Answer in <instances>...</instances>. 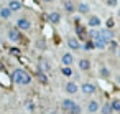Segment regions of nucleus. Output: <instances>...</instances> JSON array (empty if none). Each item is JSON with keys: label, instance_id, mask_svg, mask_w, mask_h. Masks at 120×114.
Here are the masks:
<instances>
[{"label": "nucleus", "instance_id": "1", "mask_svg": "<svg viewBox=\"0 0 120 114\" xmlns=\"http://www.w3.org/2000/svg\"><path fill=\"white\" fill-rule=\"evenodd\" d=\"M12 79H13L15 84H20V86H26V84L31 83V76H30V73L25 71V69H22V68L13 69V73H12Z\"/></svg>", "mask_w": 120, "mask_h": 114}, {"label": "nucleus", "instance_id": "2", "mask_svg": "<svg viewBox=\"0 0 120 114\" xmlns=\"http://www.w3.org/2000/svg\"><path fill=\"white\" fill-rule=\"evenodd\" d=\"M17 30H20V32H28L30 28H31V22L28 20V18H25V17H22V18H18L17 20V27H15Z\"/></svg>", "mask_w": 120, "mask_h": 114}, {"label": "nucleus", "instance_id": "3", "mask_svg": "<svg viewBox=\"0 0 120 114\" xmlns=\"http://www.w3.org/2000/svg\"><path fill=\"white\" fill-rule=\"evenodd\" d=\"M7 37H8V40L13 41V43H18V41L22 40V33H20V30H17V28H10V30L7 32Z\"/></svg>", "mask_w": 120, "mask_h": 114}, {"label": "nucleus", "instance_id": "4", "mask_svg": "<svg viewBox=\"0 0 120 114\" xmlns=\"http://www.w3.org/2000/svg\"><path fill=\"white\" fill-rule=\"evenodd\" d=\"M76 104H77V102H76V101H72V99H64V101L61 102V107H63V111H64L66 114H69V111H71Z\"/></svg>", "mask_w": 120, "mask_h": 114}, {"label": "nucleus", "instance_id": "5", "mask_svg": "<svg viewBox=\"0 0 120 114\" xmlns=\"http://www.w3.org/2000/svg\"><path fill=\"white\" fill-rule=\"evenodd\" d=\"M81 91H82L84 94H94V93H95V86H94L92 83H82Z\"/></svg>", "mask_w": 120, "mask_h": 114}, {"label": "nucleus", "instance_id": "6", "mask_svg": "<svg viewBox=\"0 0 120 114\" xmlns=\"http://www.w3.org/2000/svg\"><path fill=\"white\" fill-rule=\"evenodd\" d=\"M61 63H63L64 66H71V65L74 63V56H72V53H64V55L61 56Z\"/></svg>", "mask_w": 120, "mask_h": 114}, {"label": "nucleus", "instance_id": "7", "mask_svg": "<svg viewBox=\"0 0 120 114\" xmlns=\"http://www.w3.org/2000/svg\"><path fill=\"white\" fill-rule=\"evenodd\" d=\"M8 10L12 13L22 10V2H20V0H10V2H8Z\"/></svg>", "mask_w": 120, "mask_h": 114}, {"label": "nucleus", "instance_id": "8", "mask_svg": "<svg viewBox=\"0 0 120 114\" xmlns=\"http://www.w3.org/2000/svg\"><path fill=\"white\" fill-rule=\"evenodd\" d=\"M100 23H102V22H100V18H99L97 15H92V17L89 18V22H87V25H89L90 28H99Z\"/></svg>", "mask_w": 120, "mask_h": 114}, {"label": "nucleus", "instance_id": "9", "mask_svg": "<svg viewBox=\"0 0 120 114\" xmlns=\"http://www.w3.org/2000/svg\"><path fill=\"white\" fill-rule=\"evenodd\" d=\"M99 32H100V37H102V38L105 40V43L109 45V43L112 41V38H113V33H112L110 30H99Z\"/></svg>", "mask_w": 120, "mask_h": 114}, {"label": "nucleus", "instance_id": "10", "mask_svg": "<svg viewBox=\"0 0 120 114\" xmlns=\"http://www.w3.org/2000/svg\"><path fill=\"white\" fill-rule=\"evenodd\" d=\"M68 46H69L71 50H79V48H81V43H79L77 38L71 37V38H68Z\"/></svg>", "mask_w": 120, "mask_h": 114}, {"label": "nucleus", "instance_id": "11", "mask_svg": "<svg viewBox=\"0 0 120 114\" xmlns=\"http://www.w3.org/2000/svg\"><path fill=\"white\" fill-rule=\"evenodd\" d=\"M48 20H49V23L56 25V23H59V22H61V15H59L58 12H51V13L48 15Z\"/></svg>", "mask_w": 120, "mask_h": 114}, {"label": "nucleus", "instance_id": "12", "mask_svg": "<svg viewBox=\"0 0 120 114\" xmlns=\"http://www.w3.org/2000/svg\"><path fill=\"white\" fill-rule=\"evenodd\" d=\"M77 91H79V88H77V84H76V83L69 81V83L66 84V93H68V94H76Z\"/></svg>", "mask_w": 120, "mask_h": 114}, {"label": "nucleus", "instance_id": "13", "mask_svg": "<svg viewBox=\"0 0 120 114\" xmlns=\"http://www.w3.org/2000/svg\"><path fill=\"white\" fill-rule=\"evenodd\" d=\"M99 101H89V104H87V111L89 112H97L99 111Z\"/></svg>", "mask_w": 120, "mask_h": 114}, {"label": "nucleus", "instance_id": "14", "mask_svg": "<svg viewBox=\"0 0 120 114\" xmlns=\"http://www.w3.org/2000/svg\"><path fill=\"white\" fill-rule=\"evenodd\" d=\"M79 68H81L82 71H87V69H90V61H89V60H86V58L79 60Z\"/></svg>", "mask_w": 120, "mask_h": 114}, {"label": "nucleus", "instance_id": "15", "mask_svg": "<svg viewBox=\"0 0 120 114\" xmlns=\"http://www.w3.org/2000/svg\"><path fill=\"white\" fill-rule=\"evenodd\" d=\"M77 10H79V13H84V15H86V13H89L90 7H89V5H87L86 2H81V4L77 5Z\"/></svg>", "mask_w": 120, "mask_h": 114}, {"label": "nucleus", "instance_id": "16", "mask_svg": "<svg viewBox=\"0 0 120 114\" xmlns=\"http://www.w3.org/2000/svg\"><path fill=\"white\" fill-rule=\"evenodd\" d=\"M0 17H2L4 20H8L12 17V12L8 10V7H4V8H0Z\"/></svg>", "mask_w": 120, "mask_h": 114}, {"label": "nucleus", "instance_id": "17", "mask_svg": "<svg viewBox=\"0 0 120 114\" xmlns=\"http://www.w3.org/2000/svg\"><path fill=\"white\" fill-rule=\"evenodd\" d=\"M64 10H66L68 13H72V12L76 10V7H74V4L71 2V0H66V2H64Z\"/></svg>", "mask_w": 120, "mask_h": 114}, {"label": "nucleus", "instance_id": "18", "mask_svg": "<svg viewBox=\"0 0 120 114\" xmlns=\"http://www.w3.org/2000/svg\"><path fill=\"white\" fill-rule=\"evenodd\" d=\"M100 112H102V114H112V107H110V102H104V106L100 107Z\"/></svg>", "mask_w": 120, "mask_h": 114}, {"label": "nucleus", "instance_id": "19", "mask_svg": "<svg viewBox=\"0 0 120 114\" xmlns=\"http://www.w3.org/2000/svg\"><path fill=\"white\" fill-rule=\"evenodd\" d=\"M110 107H112V111H117V112H118V111H120V101H118V99H113V101L110 102Z\"/></svg>", "mask_w": 120, "mask_h": 114}, {"label": "nucleus", "instance_id": "20", "mask_svg": "<svg viewBox=\"0 0 120 114\" xmlns=\"http://www.w3.org/2000/svg\"><path fill=\"white\" fill-rule=\"evenodd\" d=\"M48 69H49L48 61H45V60H43V61H40V71H43V73H45V71H48Z\"/></svg>", "mask_w": 120, "mask_h": 114}, {"label": "nucleus", "instance_id": "21", "mask_svg": "<svg viewBox=\"0 0 120 114\" xmlns=\"http://www.w3.org/2000/svg\"><path fill=\"white\" fill-rule=\"evenodd\" d=\"M99 74H100L102 78H109V76H110V71H109L107 68H100V71H99Z\"/></svg>", "mask_w": 120, "mask_h": 114}, {"label": "nucleus", "instance_id": "22", "mask_svg": "<svg viewBox=\"0 0 120 114\" xmlns=\"http://www.w3.org/2000/svg\"><path fill=\"white\" fill-rule=\"evenodd\" d=\"M81 112H82V109H81V106H79V104H76V106L69 111V114H81Z\"/></svg>", "mask_w": 120, "mask_h": 114}, {"label": "nucleus", "instance_id": "23", "mask_svg": "<svg viewBox=\"0 0 120 114\" xmlns=\"http://www.w3.org/2000/svg\"><path fill=\"white\" fill-rule=\"evenodd\" d=\"M61 71H63V74H64V76H72V69H71L69 66H64Z\"/></svg>", "mask_w": 120, "mask_h": 114}, {"label": "nucleus", "instance_id": "24", "mask_svg": "<svg viewBox=\"0 0 120 114\" xmlns=\"http://www.w3.org/2000/svg\"><path fill=\"white\" fill-rule=\"evenodd\" d=\"M36 46H38L40 50H46V43H45V40H38V41H36Z\"/></svg>", "mask_w": 120, "mask_h": 114}, {"label": "nucleus", "instance_id": "25", "mask_svg": "<svg viewBox=\"0 0 120 114\" xmlns=\"http://www.w3.org/2000/svg\"><path fill=\"white\" fill-rule=\"evenodd\" d=\"M38 78H40L41 83H46V74H45L43 71H38Z\"/></svg>", "mask_w": 120, "mask_h": 114}, {"label": "nucleus", "instance_id": "26", "mask_svg": "<svg viewBox=\"0 0 120 114\" xmlns=\"http://www.w3.org/2000/svg\"><path fill=\"white\" fill-rule=\"evenodd\" d=\"M25 107H26L28 111H33V109H35V104H33L31 101H26V104H25Z\"/></svg>", "mask_w": 120, "mask_h": 114}, {"label": "nucleus", "instance_id": "27", "mask_svg": "<svg viewBox=\"0 0 120 114\" xmlns=\"http://www.w3.org/2000/svg\"><path fill=\"white\" fill-rule=\"evenodd\" d=\"M90 48H94L92 41H87V43H84V50H90Z\"/></svg>", "mask_w": 120, "mask_h": 114}, {"label": "nucleus", "instance_id": "28", "mask_svg": "<svg viewBox=\"0 0 120 114\" xmlns=\"http://www.w3.org/2000/svg\"><path fill=\"white\" fill-rule=\"evenodd\" d=\"M109 45H110V50H112V51H115V48H117V43H115V41H110Z\"/></svg>", "mask_w": 120, "mask_h": 114}, {"label": "nucleus", "instance_id": "29", "mask_svg": "<svg viewBox=\"0 0 120 114\" xmlns=\"http://www.w3.org/2000/svg\"><path fill=\"white\" fill-rule=\"evenodd\" d=\"M107 5H110V7L117 5V0H107Z\"/></svg>", "mask_w": 120, "mask_h": 114}, {"label": "nucleus", "instance_id": "30", "mask_svg": "<svg viewBox=\"0 0 120 114\" xmlns=\"http://www.w3.org/2000/svg\"><path fill=\"white\" fill-rule=\"evenodd\" d=\"M107 27H109V28H112V27H113V20H109V23H107Z\"/></svg>", "mask_w": 120, "mask_h": 114}, {"label": "nucleus", "instance_id": "31", "mask_svg": "<svg viewBox=\"0 0 120 114\" xmlns=\"http://www.w3.org/2000/svg\"><path fill=\"white\" fill-rule=\"evenodd\" d=\"M41 2H45V4H49V2H53V0H41Z\"/></svg>", "mask_w": 120, "mask_h": 114}, {"label": "nucleus", "instance_id": "32", "mask_svg": "<svg viewBox=\"0 0 120 114\" xmlns=\"http://www.w3.org/2000/svg\"><path fill=\"white\" fill-rule=\"evenodd\" d=\"M117 83H118V84H120V74H118V76H117Z\"/></svg>", "mask_w": 120, "mask_h": 114}, {"label": "nucleus", "instance_id": "33", "mask_svg": "<svg viewBox=\"0 0 120 114\" xmlns=\"http://www.w3.org/2000/svg\"><path fill=\"white\" fill-rule=\"evenodd\" d=\"M118 15H120V12H118Z\"/></svg>", "mask_w": 120, "mask_h": 114}]
</instances>
